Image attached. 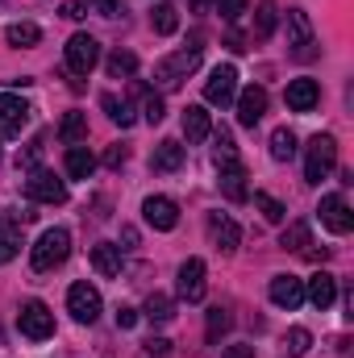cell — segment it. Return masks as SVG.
Returning a JSON list of instances; mask_svg holds the SVG:
<instances>
[{"label": "cell", "mask_w": 354, "mask_h": 358, "mask_svg": "<svg viewBox=\"0 0 354 358\" xmlns=\"http://www.w3.org/2000/svg\"><path fill=\"white\" fill-rule=\"evenodd\" d=\"M225 46H229V50H238V55L246 50V46H242V34H229V42H225Z\"/></svg>", "instance_id": "cell-49"}, {"label": "cell", "mask_w": 354, "mask_h": 358, "mask_svg": "<svg viewBox=\"0 0 354 358\" xmlns=\"http://www.w3.org/2000/svg\"><path fill=\"white\" fill-rule=\"evenodd\" d=\"M17 329L29 338V342H46L55 334V313L42 304V300H25L21 313H17Z\"/></svg>", "instance_id": "cell-4"}, {"label": "cell", "mask_w": 354, "mask_h": 358, "mask_svg": "<svg viewBox=\"0 0 354 358\" xmlns=\"http://www.w3.org/2000/svg\"><path fill=\"white\" fill-rule=\"evenodd\" d=\"M183 167V146L179 142H159L155 146V155H150V171H163V176H171Z\"/></svg>", "instance_id": "cell-22"}, {"label": "cell", "mask_w": 354, "mask_h": 358, "mask_svg": "<svg viewBox=\"0 0 354 358\" xmlns=\"http://www.w3.org/2000/svg\"><path fill=\"white\" fill-rule=\"evenodd\" d=\"M221 358H255V346H229Z\"/></svg>", "instance_id": "cell-46"}, {"label": "cell", "mask_w": 354, "mask_h": 358, "mask_svg": "<svg viewBox=\"0 0 354 358\" xmlns=\"http://www.w3.org/2000/svg\"><path fill=\"white\" fill-rule=\"evenodd\" d=\"M142 217H146V225L150 229H176L179 225V204L176 200H167V196H146L142 200Z\"/></svg>", "instance_id": "cell-11"}, {"label": "cell", "mask_w": 354, "mask_h": 358, "mask_svg": "<svg viewBox=\"0 0 354 358\" xmlns=\"http://www.w3.org/2000/svg\"><path fill=\"white\" fill-rule=\"evenodd\" d=\"M255 208L263 213L271 225H283V217H288V208H283V204H279L275 196H267V192H255Z\"/></svg>", "instance_id": "cell-33"}, {"label": "cell", "mask_w": 354, "mask_h": 358, "mask_svg": "<svg viewBox=\"0 0 354 358\" xmlns=\"http://www.w3.org/2000/svg\"><path fill=\"white\" fill-rule=\"evenodd\" d=\"M229 325H234V317H229L225 308H208V338H213V342H217Z\"/></svg>", "instance_id": "cell-37"}, {"label": "cell", "mask_w": 354, "mask_h": 358, "mask_svg": "<svg viewBox=\"0 0 354 358\" xmlns=\"http://www.w3.org/2000/svg\"><path fill=\"white\" fill-rule=\"evenodd\" d=\"M213 142H217V167H221V163H234V159H238V146H234L229 129H217V134H213Z\"/></svg>", "instance_id": "cell-35"}, {"label": "cell", "mask_w": 354, "mask_h": 358, "mask_svg": "<svg viewBox=\"0 0 354 358\" xmlns=\"http://www.w3.org/2000/svg\"><path fill=\"white\" fill-rule=\"evenodd\" d=\"M288 46H292V55L296 59H313L317 50V42H313V21H309V13L304 8H288Z\"/></svg>", "instance_id": "cell-6"}, {"label": "cell", "mask_w": 354, "mask_h": 358, "mask_svg": "<svg viewBox=\"0 0 354 358\" xmlns=\"http://www.w3.org/2000/svg\"><path fill=\"white\" fill-rule=\"evenodd\" d=\"M283 100H288L292 113H313L317 100H321V88H317V80H292L288 92H283Z\"/></svg>", "instance_id": "cell-16"}, {"label": "cell", "mask_w": 354, "mask_h": 358, "mask_svg": "<svg viewBox=\"0 0 354 358\" xmlns=\"http://www.w3.org/2000/svg\"><path fill=\"white\" fill-rule=\"evenodd\" d=\"M88 259H92V271H96L100 279H113V275H121V246H113V242H96Z\"/></svg>", "instance_id": "cell-19"}, {"label": "cell", "mask_w": 354, "mask_h": 358, "mask_svg": "<svg viewBox=\"0 0 354 358\" xmlns=\"http://www.w3.org/2000/svg\"><path fill=\"white\" fill-rule=\"evenodd\" d=\"M208 238H213V246H217V250L234 255V250H238V242H242V229H238L229 217L213 213V217H208Z\"/></svg>", "instance_id": "cell-17"}, {"label": "cell", "mask_w": 354, "mask_h": 358, "mask_svg": "<svg viewBox=\"0 0 354 358\" xmlns=\"http://www.w3.org/2000/svg\"><path fill=\"white\" fill-rule=\"evenodd\" d=\"M150 25H155V34L171 38V34L179 29V8H176V4H155V13H150Z\"/></svg>", "instance_id": "cell-29"}, {"label": "cell", "mask_w": 354, "mask_h": 358, "mask_svg": "<svg viewBox=\"0 0 354 358\" xmlns=\"http://www.w3.org/2000/svg\"><path fill=\"white\" fill-rule=\"evenodd\" d=\"M142 117H146L150 125H159V121L167 117V104H163V96H155V92H146V100H142Z\"/></svg>", "instance_id": "cell-36"}, {"label": "cell", "mask_w": 354, "mask_h": 358, "mask_svg": "<svg viewBox=\"0 0 354 358\" xmlns=\"http://www.w3.org/2000/svg\"><path fill=\"white\" fill-rule=\"evenodd\" d=\"M59 138H63L67 146H84V138H88V117H84V113H67L63 125H59Z\"/></svg>", "instance_id": "cell-25"}, {"label": "cell", "mask_w": 354, "mask_h": 358, "mask_svg": "<svg viewBox=\"0 0 354 358\" xmlns=\"http://www.w3.org/2000/svg\"><path fill=\"white\" fill-rule=\"evenodd\" d=\"M25 196L38 200V204H67V183L46 167H34L29 179H25Z\"/></svg>", "instance_id": "cell-5"}, {"label": "cell", "mask_w": 354, "mask_h": 358, "mask_svg": "<svg viewBox=\"0 0 354 358\" xmlns=\"http://www.w3.org/2000/svg\"><path fill=\"white\" fill-rule=\"evenodd\" d=\"M213 4H217V13H221L229 25H234V21H242V13L250 8V0H213Z\"/></svg>", "instance_id": "cell-38"}, {"label": "cell", "mask_w": 354, "mask_h": 358, "mask_svg": "<svg viewBox=\"0 0 354 358\" xmlns=\"http://www.w3.org/2000/svg\"><path fill=\"white\" fill-rule=\"evenodd\" d=\"M63 17H67V21L88 17V0H63Z\"/></svg>", "instance_id": "cell-42"}, {"label": "cell", "mask_w": 354, "mask_h": 358, "mask_svg": "<svg viewBox=\"0 0 354 358\" xmlns=\"http://www.w3.org/2000/svg\"><path fill=\"white\" fill-rule=\"evenodd\" d=\"M100 108L108 113V121H113V125H121V129H129V125H134V108H129L125 100H117L113 92H104V96H100Z\"/></svg>", "instance_id": "cell-28"}, {"label": "cell", "mask_w": 354, "mask_h": 358, "mask_svg": "<svg viewBox=\"0 0 354 358\" xmlns=\"http://www.w3.org/2000/svg\"><path fill=\"white\" fill-rule=\"evenodd\" d=\"M221 192H225V200H234V204H242L250 192H246V167L234 159V163H221Z\"/></svg>", "instance_id": "cell-18"}, {"label": "cell", "mask_w": 354, "mask_h": 358, "mask_svg": "<svg viewBox=\"0 0 354 358\" xmlns=\"http://www.w3.org/2000/svg\"><path fill=\"white\" fill-rule=\"evenodd\" d=\"M317 213H321V225H325L330 234H351L354 229V213H351V204H346L342 196H325Z\"/></svg>", "instance_id": "cell-14"}, {"label": "cell", "mask_w": 354, "mask_h": 358, "mask_svg": "<svg viewBox=\"0 0 354 358\" xmlns=\"http://www.w3.org/2000/svg\"><path fill=\"white\" fill-rule=\"evenodd\" d=\"M17 250H21V238H17V221H8V225L0 229V267H4V263H13V259H17Z\"/></svg>", "instance_id": "cell-34"}, {"label": "cell", "mask_w": 354, "mask_h": 358, "mask_svg": "<svg viewBox=\"0 0 354 358\" xmlns=\"http://www.w3.org/2000/svg\"><path fill=\"white\" fill-rule=\"evenodd\" d=\"M292 155H296V134L292 129H275L271 134V159L275 163H288Z\"/></svg>", "instance_id": "cell-32"}, {"label": "cell", "mask_w": 354, "mask_h": 358, "mask_svg": "<svg viewBox=\"0 0 354 358\" xmlns=\"http://www.w3.org/2000/svg\"><path fill=\"white\" fill-rule=\"evenodd\" d=\"M208 8H213V0H187V13H196V17L208 13Z\"/></svg>", "instance_id": "cell-48"}, {"label": "cell", "mask_w": 354, "mask_h": 358, "mask_svg": "<svg viewBox=\"0 0 354 358\" xmlns=\"http://www.w3.org/2000/svg\"><path fill=\"white\" fill-rule=\"evenodd\" d=\"M204 287H208V279H204V263H200V259H187V263L179 267V279H176L179 300L200 304V300H204Z\"/></svg>", "instance_id": "cell-10"}, {"label": "cell", "mask_w": 354, "mask_h": 358, "mask_svg": "<svg viewBox=\"0 0 354 358\" xmlns=\"http://www.w3.org/2000/svg\"><path fill=\"white\" fill-rule=\"evenodd\" d=\"M309 346H313V334H309V329H292V334H288V355L292 358H300Z\"/></svg>", "instance_id": "cell-39"}, {"label": "cell", "mask_w": 354, "mask_h": 358, "mask_svg": "<svg viewBox=\"0 0 354 358\" xmlns=\"http://www.w3.org/2000/svg\"><path fill=\"white\" fill-rule=\"evenodd\" d=\"M142 350H146L150 358H167V355H171V342H167V338H150Z\"/></svg>", "instance_id": "cell-43"}, {"label": "cell", "mask_w": 354, "mask_h": 358, "mask_svg": "<svg viewBox=\"0 0 354 358\" xmlns=\"http://www.w3.org/2000/svg\"><path fill=\"white\" fill-rule=\"evenodd\" d=\"M104 71H108V80H129V76L138 71V59H134L129 50H113L108 63H104Z\"/></svg>", "instance_id": "cell-30"}, {"label": "cell", "mask_w": 354, "mask_h": 358, "mask_svg": "<svg viewBox=\"0 0 354 358\" xmlns=\"http://www.w3.org/2000/svg\"><path fill=\"white\" fill-rule=\"evenodd\" d=\"M271 304L275 308H300L304 304V279H296V275H275L271 279Z\"/></svg>", "instance_id": "cell-15"}, {"label": "cell", "mask_w": 354, "mask_h": 358, "mask_svg": "<svg viewBox=\"0 0 354 358\" xmlns=\"http://www.w3.org/2000/svg\"><path fill=\"white\" fill-rule=\"evenodd\" d=\"M67 313H71L80 325H92V321L100 317V292H96L92 283H71V292H67Z\"/></svg>", "instance_id": "cell-9"}, {"label": "cell", "mask_w": 354, "mask_h": 358, "mask_svg": "<svg viewBox=\"0 0 354 358\" xmlns=\"http://www.w3.org/2000/svg\"><path fill=\"white\" fill-rule=\"evenodd\" d=\"M96 63H100V42L92 34H71V42H67V67H71V76H88Z\"/></svg>", "instance_id": "cell-8"}, {"label": "cell", "mask_w": 354, "mask_h": 358, "mask_svg": "<svg viewBox=\"0 0 354 358\" xmlns=\"http://www.w3.org/2000/svg\"><path fill=\"white\" fill-rule=\"evenodd\" d=\"M234 96H238V71L234 67H213V76L204 84V100L225 108V104H234Z\"/></svg>", "instance_id": "cell-13"}, {"label": "cell", "mask_w": 354, "mask_h": 358, "mask_svg": "<svg viewBox=\"0 0 354 358\" xmlns=\"http://www.w3.org/2000/svg\"><path fill=\"white\" fill-rule=\"evenodd\" d=\"M234 104H238V125L255 129V125L263 121V113H267V88L250 84V88H242L238 96H234Z\"/></svg>", "instance_id": "cell-12"}, {"label": "cell", "mask_w": 354, "mask_h": 358, "mask_svg": "<svg viewBox=\"0 0 354 358\" xmlns=\"http://www.w3.org/2000/svg\"><path fill=\"white\" fill-rule=\"evenodd\" d=\"M121 242H125V250H134V246H138V229L125 225V229H121Z\"/></svg>", "instance_id": "cell-47"}, {"label": "cell", "mask_w": 354, "mask_h": 358, "mask_svg": "<svg viewBox=\"0 0 354 358\" xmlns=\"http://www.w3.org/2000/svg\"><path fill=\"white\" fill-rule=\"evenodd\" d=\"M29 104L13 92H0V138H21V129L29 125Z\"/></svg>", "instance_id": "cell-7"}, {"label": "cell", "mask_w": 354, "mask_h": 358, "mask_svg": "<svg viewBox=\"0 0 354 358\" xmlns=\"http://www.w3.org/2000/svg\"><path fill=\"white\" fill-rule=\"evenodd\" d=\"M142 317H146V321H155V325H167V321L176 317V300H171V296H163V292H155V296L146 300Z\"/></svg>", "instance_id": "cell-26"}, {"label": "cell", "mask_w": 354, "mask_h": 358, "mask_svg": "<svg viewBox=\"0 0 354 358\" xmlns=\"http://www.w3.org/2000/svg\"><path fill=\"white\" fill-rule=\"evenodd\" d=\"M279 246H283V250H296V255H304V250L313 246V229H309V221H292V225L279 234Z\"/></svg>", "instance_id": "cell-23"}, {"label": "cell", "mask_w": 354, "mask_h": 358, "mask_svg": "<svg viewBox=\"0 0 354 358\" xmlns=\"http://www.w3.org/2000/svg\"><path fill=\"white\" fill-rule=\"evenodd\" d=\"M4 38H8V46H34V42L42 38V29H38L34 21H13V25L4 29Z\"/></svg>", "instance_id": "cell-31"}, {"label": "cell", "mask_w": 354, "mask_h": 358, "mask_svg": "<svg viewBox=\"0 0 354 358\" xmlns=\"http://www.w3.org/2000/svg\"><path fill=\"white\" fill-rule=\"evenodd\" d=\"M71 255V234L67 229H46L34 246H29V267L34 271H55L67 263Z\"/></svg>", "instance_id": "cell-1"}, {"label": "cell", "mask_w": 354, "mask_h": 358, "mask_svg": "<svg viewBox=\"0 0 354 358\" xmlns=\"http://www.w3.org/2000/svg\"><path fill=\"white\" fill-rule=\"evenodd\" d=\"M92 171H96L92 150H88V146H71V150H67V176H71V179H88Z\"/></svg>", "instance_id": "cell-27"}, {"label": "cell", "mask_w": 354, "mask_h": 358, "mask_svg": "<svg viewBox=\"0 0 354 358\" xmlns=\"http://www.w3.org/2000/svg\"><path fill=\"white\" fill-rule=\"evenodd\" d=\"M42 146H46V142H42V138H34V142H29L21 155H17V163H21V167H34V163L42 159Z\"/></svg>", "instance_id": "cell-40"}, {"label": "cell", "mask_w": 354, "mask_h": 358, "mask_svg": "<svg viewBox=\"0 0 354 358\" xmlns=\"http://www.w3.org/2000/svg\"><path fill=\"white\" fill-rule=\"evenodd\" d=\"M134 325H138V308L121 304V308H117V329H134Z\"/></svg>", "instance_id": "cell-44"}, {"label": "cell", "mask_w": 354, "mask_h": 358, "mask_svg": "<svg viewBox=\"0 0 354 358\" xmlns=\"http://www.w3.org/2000/svg\"><path fill=\"white\" fill-rule=\"evenodd\" d=\"M304 296H309V300H313V304H317V308L325 313V308H330V304L338 300V279H334L330 271H317V275L309 279V287H304Z\"/></svg>", "instance_id": "cell-21"}, {"label": "cell", "mask_w": 354, "mask_h": 358, "mask_svg": "<svg viewBox=\"0 0 354 358\" xmlns=\"http://www.w3.org/2000/svg\"><path fill=\"white\" fill-rule=\"evenodd\" d=\"M179 125H183V138L196 146V142H204L208 134H213V121H208V113L200 108V104H187L183 108V117H179Z\"/></svg>", "instance_id": "cell-20"}, {"label": "cell", "mask_w": 354, "mask_h": 358, "mask_svg": "<svg viewBox=\"0 0 354 358\" xmlns=\"http://www.w3.org/2000/svg\"><path fill=\"white\" fill-rule=\"evenodd\" d=\"M196 67H200V38H196L192 46L176 50V55H167V59L155 67V80H159L163 88H179V84H183Z\"/></svg>", "instance_id": "cell-2"}, {"label": "cell", "mask_w": 354, "mask_h": 358, "mask_svg": "<svg viewBox=\"0 0 354 358\" xmlns=\"http://www.w3.org/2000/svg\"><path fill=\"white\" fill-rule=\"evenodd\" d=\"M334 167H338V142H334L330 134L309 138V150H304V179H309V183H321Z\"/></svg>", "instance_id": "cell-3"}, {"label": "cell", "mask_w": 354, "mask_h": 358, "mask_svg": "<svg viewBox=\"0 0 354 358\" xmlns=\"http://www.w3.org/2000/svg\"><path fill=\"white\" fill-rule=\"evenodd\" d=\"M275 25H279V4L275 0H259V8H255V38L267 42L275 34Z\"/></svg>", "instance_id": "cell-24"}, {"label": "cell", "mask_w": 354, "mask_h": 358, "mask_svg": "<svg viewBox=\"0 0 354 358\" xmlns=\"http://www.w3.org/2000/svg\"><path fill=\"white\" fill-rule=\"evenodd\" d=\"M92 8H96L100 17H121V13H125V0H92Z\"/></svg>", "instance_id": "cell-41"}, {"label": "cell", "mask_w": 354, "mask_h": 358, "mask_svg": "<svg viewBox=\"0 0 354 358\" xmlns=\"http://www.w3.org/2000/svg\"><path fill=\"white\" fill-rule=\"evenodd\" d=\"M125 159H129V150H125V146H108V155H104V163H108V167H121Z\"/></svg>", "instance_id": "cell-45"}]
</instances>
